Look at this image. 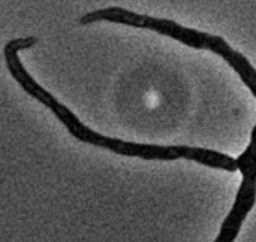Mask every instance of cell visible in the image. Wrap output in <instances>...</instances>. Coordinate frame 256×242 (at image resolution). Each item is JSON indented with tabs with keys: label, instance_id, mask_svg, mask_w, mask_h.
Returning a JSON list of instances; mask_svg holds the SVG:
<instances>
[{
	"label": "cell",
	"instance_id": "1",
	"mask_svg": "<svg viewBox=\"0 0 256 242\" xmlns=\"http://www.w3.org/2000/svg\"><path fill=\"white\" fill-rule=\"evenodd\" d=\"M38 43V39L35 36H26V37H17L9 40L5 48L3 56L6 60L8 71L18 82V85L23 89L29 96L40 102L44 106H47L50 111L59 118V121L68 129L69 133L78 139L79 142L90 144L103 149H108L111 152L120 154V156L127 157H138L144 160H163V162H173V160H192L199 165L213 168V169H222L228 172H236L238 169L237 159H232L228 154L208 149V148H199V147H186V145H171V147H160V145H148V144H137V142H126L120 141L117 138L103 136L98 131L92 130L90 127L84 126L79 118L71 111L68 106L60 103L51 93H48L44 87H40L32 75L24 69L21 63L18 53L32 48Z\"/></svg>",
	"mask_w": 256,
	"mask_h": 242
},
{
	"label": "cell",
	"instance_id": "2",
	"mask_svg": "<svg viewBox=\"0 0 256 242\" xmlns=\"http://www.w3.org/2000/svg\"><path fill=\"white\" fill-rule=\"evenodd\" d=\"M100 21L131 26L137 29H147V30L156 32L159 35L168 36L174 40H178L180 43H184V45L194 48V50H207V51L215 53L220 56L231 68L238 74L241 81L246 84V87L256 97V71L255 68L241 53L234 50L220 36L204 33L195 29L183 27L178 23H176V21H171L166 18H156L150 15L137 14V12H132L129 9H124L120 6H110V8L90 11L79 18V24L89 26V24L100 23Z\"/></svg>",
	"mask_w": 256,
	"mask_h": 242
},
{
	"label": "cell",
	"instance_id": "3",
	"mask_svg": "<svg viewBox=\"0 0 256 242\" xmlns=\"http://www.w3.org/2000/svg\"><path fill=\"white\" fill-rule=\"evenodd\" d=\"M237 165L243 175V181L237 190L234 205L220 226V232L213 242L236 241L243 226V222L256 204V124L252 130L247 148L237 159Z\"/></svg>",
	"mask_w": 256,
	"mask_h": 242
}]
</instances>
